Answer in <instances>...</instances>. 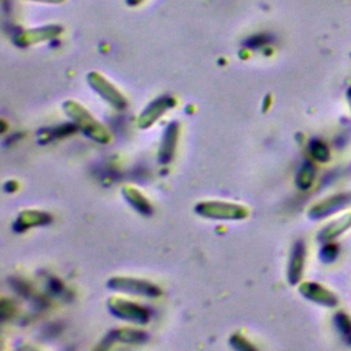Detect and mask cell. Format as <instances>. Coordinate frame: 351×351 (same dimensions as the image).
<instances>
[{"instance_id":"8","label":"cell","mask_w":351,"mask_h":351,"mask_svg":"<svg viewBox=\"0 0 351 351\" xmlns=\"http://www.w3.org/2000/svg\"><path fill=\"white\" fill-rule=\"evenodd\" d=\"M299 292L308 300H313L318 304L326 306V307H332L337 303V299L335 296V293H332L329 289H326L325 287H322L321 284L317 282H303L299 287Z\"/></svg>"},{"instance_id":"11","label":"cell","mask_w":351,"mask_h":351,"mask_svg":"<svg viewBox=\"0 0 351 351\" xmlns=\"http://www.w3.org/2000/svg\"><path fill=\"white\" fill-rule=\"evenodd\" d=\"M304 244L302 241H296L293 244L291 258H289V265H288V281L289 284L295 285L300 281L303 267H304Z\"/></svg>"},{"instance_id":"14","label":"cell","mask_w":351,"mask_h":351,"mask_svg":"<svg viewBox=\"0 0 351 351\" xmlns=\"http://www.w3.org/2000/svg\"><path fill=\"white\" fill-rule=\"evenodd\" d=\"M59 32H60V29L58 26H49V27L38 29V30H30V32H25L22 34H19L15 38V43L18 45L26 47V45H30V44H34V43L51 38V37L59 34Z\"/></svg>"},{"instance_id":"16","label":"cell","mask_w":351,"mask_h":351,"mask_svg":"<svg viewBox=\"0 0 351 351\" xmlns=\"http://www.w3.org/2000/svg\"><path fill=\"white\" fill-rule=\"evenodd\" d=\"M314 181V169L310 163H304L296 176V185L300 189H308Z\"/></svg>"},{"instance_id":"7","label":"cell","mask_w":351,"mask_h":351,"mask_svg":"<svg viewBox=\"0 0 351 351\" xmlns=\"http://www.w3.org/2000/svg\"><path fill=\"white\" fill-rule=\"evenodd\" d=\"M178 122H170L162 136L159 151H158V160L160 165H167L176 152L177 147V138H178Z\"/></svg>"},{"instance_id":"20","label":"cell","mask_w":351,"mask_h":351,"mask_svg":"<svg viewBox=\"0 0 351 351\" xmlns=\"http://www.w3.org/2000/svg\"><path fill=\"white\" fill-rule=\"evenodd\" d=\"M140 1H141V0H128V3H129V4H133V5L137 4V3H140Z\"/></svg>"},{"instance_id":"10","label":"cell","mask_w":351,"mask_h":351,"mask_svg":"<svg viewBox=\"0 0 351 351\" xmlns=\"http://www.w3.org/2000/svg\"><path fill=\"white\" fill-rule=\"evenodd\" d=\"M52 221V217L48 214V213H44V211H37V210H26V211H22L14 225H12V229L15 232H25L26 229L32 228V226H40V225H47Z\"/></svg>"},{"instance_id":"1","label":"cell","mask_w":351,"mask_h":351,"mask_svg":"<svg viewBox=\"0 0 351 351\" xmlns=\"http://www.w3.org/2000/svg\"><path fill=\"white\" fill-rule=\"evenodd\" d=\"M63 108L66 115L71 119V122L77 126L78 130H81L85 136L92 138L93 141L106 144L110 141L111 136L107 128L100 123L85 107H82L80 103L67 100L63 103Z\"/></svg>"},{"instance_id":"2","label":"cell","mask_w":351,"mask_h":351,"mask_svg":"<svg viewBox=\"0 0 351 351\" xmlns=\"http://www.w3.org/2000/svg\"><path fill=\"white\" fill-rule=\"evenodd\" d=\"M195 213L208 219L239 221L248 217V208L241 204L228 202H200L195 206Z\"/></svg>"},{"instance_id":"17","label":"cell","mask_w":351,"mask_h":351,"mask_svg":"<svg viewBox=\"0 0 351 351\" xmlns=\"http://www.w3.org/2000/svg\"><path fill=\"white\" fill-rule=\"evenodd\" d=\"M311 156L318 162H326L329 159V149L322 141H313L310 144Z\"/></svg>"},{"instance_id":"13","label":"cell","mask_w":351,"mask_h":351,"mask_svg":"<svg viewBox=\"0 0 351 351\" xmlns=\"http://www.w3.org/2000/svg\"><path fill=\"white\" fill-rule=\"evenodd\" d=\"M122 195H123V199L128 202V204L137 213H140L143 215L152 214L151 203L147 200V197L138 189H136L133 186H123Z\"/></svg>"},{"instance_id":"12","label":"cell","mask_w":351,"mask_h":351,"mask_svg":"<svg viewBox=\"0 0 351 351\" xmlns=\"http://www.w3.org/2000/svg\"><path fill=\"white\" fill-rule=\"evenodd\" d=\"M348 202V197L346 195H336V196H330L317 204H314L310 211L308 215L311 218H322L326 217L337 210H340L346 203Z\"/></svg>"},{"instance_id":"21","label":"cell","mask_w":351,"mask_h":351,"mask_svg":"<svg viewBox=\"0 0 351 351\" xmlns=\"http://www.w3.org/2000/svg\"><path fill=\"white\" fill-rule=\"evenodd\" d=\"M38 1H51V3H59V1H63V0H38Z\"/></svg>"},{"instance_id":"18","label":"cell","mask_w":351,"mask_h":351,"mask_svg":"<svg viewBox=\"0 0 351 351\" xmlns=\"http://www.w3.org/2000/svg\"><path fill=\"white\" fill-rule=\"evenodd\" d=\"M229 343H230V346H232L233 348L241 350V351H244V350H254V348H255L251 343H248V340H245V339H244L243 336H240V335H233V336L229 339Z\"/></svg>"},{"instance_id":"6","label":"cell","mask_w":351,"mask_h":351,"mask_svg":"<svg viewBox=\"0 0 351 351\" xmlns=\"http://www.w3.org/2000/svg\"><path fill=\"white\" fill-rule=\"evenodd\" d=\"M174 106V100L169 96H163L156 99L155 101L149 103L148 107L138 115L137 125L141 129H147L151 125H154L169 108Z\"/></svg>"},{"instance_id":"9","label":"cell","mask_w":351,"mask_h":351,"mask_svg":"<svg viewBox=\"0 0 351 351\" xmlns=\"http://www.w3.org/2000/svg\"><path fill=\"white\" fill-rule=\"evenodd\" d=\"M148 340V335L143 330L130 329V328H119L107 333L103 339L101 347L111 346L112 343H129V344H143Z\"/></svg>"},{"instance_id":"4","label":"cell","mask_w":351,"mask_h":351,"mask_svg":"<svg viewBox=\"0 0 351 351\" xmlns=\"http://www.w3.org/2000/svg\"><path fill=\"white\" fill-rule=\"evenodd\" d=\"M108 310L112 315L129 321L132 324H137V325H144L149 321L151 317V311L144 307L140 306L137 303L121 299V298H111L107 302Z\"/></svg>"},{"instance_id":"19","label":"cell","mask_w":351,"mask_h":351,"mask_svg":"<svg viewBox=\"0 0 351 351\" xmlns=\"http://www.w3.org/2000/svg\"><path fill=\"white\" fill-rule=\"evenodd\" d=\"M337 255V248L333 244H328L325 248H322V259L325 261H332Z\"/></svg>"},{"instance_id":"15","label":"cell","mask_w":351,"mask_h":351,"mask_svg":"<svg viewBox=\"0 0 351 351\" xmlns=\"http://www.w3.org/2000/svg\"><path fill=\"white\" fill-rule=\"evenodd\" d=\"M351 226V213L343 215L341 218L336 219L335 222H332L330 225H328L319 234L321 240L325 241H330L335 237H337L339 234H341L344 230H347Z\"/></svg>"},{"instance_id":"5","label":"cell","mask_w":351,"mask_h":351,"mask_svg":"<svg viewBox=\"0 0 351 351\" xmlns=\"http://www.w3.org/2000/svg\"><path fill=\"white\" fill-rule=\"evenodd\" d=\"M86 80L92 89L100 95L108 104H111L117 110H123L126 107V99L125 96L110 82L107 81L101 74L92 71L86 75Z\"/></svg>"},{"instance_id":"22","label":"cell","mask_w":351,"mask_h":351,"mask_svg":"<svg viewBox=\"0 0 351 351\" xmlns=\"http://www.w3.org/2000/svg\"><path fill=\"white\" fill-rule=\"evenodd\" d=\"M347 96H348V101H350V106H351V89L348 90V93H347Z\"/></svg>"},{"instance_id":"3","label":"cell","mask_w":351,"mask_h":351,"mask_svg":"<svg viewBox=\"0 0 351 351\" xmlns=\"http://www.w3.org/2000/svg\"><path fill=\"white\" fill-rule=\"evenodd\" d=\"M107 287L117 292L138 295L145 298H158L162 295V289L156 284L140 278L112 277L107 281Z\"/></svg>"}]
</instances>
